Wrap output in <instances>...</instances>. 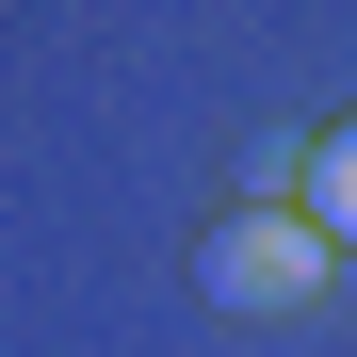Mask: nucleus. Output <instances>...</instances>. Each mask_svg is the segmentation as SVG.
<instances>
[{
  "instance_id": "nucleus-1",
  "label": "nucleus",
  "mask_w": 357,
  "mask_h": 357,
  "mask_svg": "<svg viewBox=\"0 0 357 357\" xmlns=\"http://www.w3.org/2000/svg\"><path fill=\"white\" fill-rule=\"evenodd\" d=\"M325 260H341V244H325L309 211H227L211 244H195V292H211V309H309Z\"/></svg>"
},
{
  "instance_id": "nucleus-2",
  "label": "nucleus",
  "mask_w": 357,
  "mask_h": 357,
  "mask_svg": "<svg viewBox=\"0 0 357 357\" xmlns=\"http://www.w3.org/2000/svg\"><path fill=\"white\" fill-rule=\"evenodd\" d=\"M292 211H309L325 244H357V114H341V130L309 146V195H292Z\"/></svg>"
}]
</instances>
